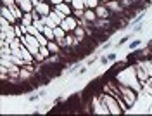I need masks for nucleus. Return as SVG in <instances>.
<instances>
[{
  "label": "nucleus",
  "mask_w": 152,
  "mask_h": 116,
  "mask_svg": "<svg viewBox=\"0 0 152 116\" xmlns=\"http://www.w3.org/2000/svg\"><path fill=\"white\" fill-rule=\"evenodd\" d=\"M118 80H119V83L135 88L137 92L140 90V85L137 83V76H135V69L133 68H126L124 71H121V73L118 75Z\"/></svg>",
  "instance_id": "nucleus-1"
},
{
  "label": "nucleus",
  "mask_w": 152,
  "mask_h": 116,
  "mask_svg": "<svg viewBox=\"0 0 152 116\" xmlns=\"http://www.w3.org/2000/svg\"><path fill=\"white\" fill-rule=\"evenodd\" d=\"M21 40H23V43L29 48V52H31L35 57L37 59H43L42 56H40V47H42V45H40V42H38V38L35 37V35H29L28 33L26 37H23Z\"/></svg>",
  "instance_id": "nucleus-2"
},
{
  "label": "nucleus",
  "mask_w": 152,
  "mask_h": 116,
  "mask_svg": "<svg viewBox=\"0 0 152 116\" xmlns=\"http://www.w3.org/2000/svg\"><path fill=\"white\" fill-rule=\"evenodd\" d=\"M104 104L107 106V109H109V113H113V115H119V113H121V109H119V106L116 104V101H114L113 97L104 95Z\"/></svg>",
  "instance_id": "nucleus-3"
},
{
  "label": "nucleus",
  "mask_w": 152,
  "mask_h": 116,
  "mask_svg": "<svg viewBox=\"0 0 152 116\" xmlns=\"http://www.w3.org/2000/svg\"><path fill=\"white\" fill-rule=\"evenodd\" d=\"M33 5H35V10H37L38 14H42V16H48L50 14V9H48L47 4H43L40 0H33Z\"/></svg>",
  "instance_id": "nucleus-4"
},
{
  "label": "nucleus",
  "mask_w": 152,
  "mask_h": 116,
  "mask_svg": "<svg viewBox=\"0 0 152 116\" xmlns=\"http://www.w3.org/2000/svg\"><path fill=\"white\" fill-rule=\"evenodd\" d=\"M61 28L64 29V31H73L76 28V21L73 18H66V19H62V23H61Z\"/></svg>",
  "instance_id": "nucleus-5"
},
{
  "label": "nucleus",
  "mask_w": 152,
  "mask_h": 116,
  "mask_svg": "<svg viewBox=\"0 0 152 116\" xmlns=\"http://www.w3.org/2000/svg\"><path fill=\"white\" fill-rule=\"evenodd\" d=\"M16 2H18V5L24 10V12H31V9L35 7V5H33V0H16Z\"/></svg>",
  "instance_id": "nucleus-6"
},
{
  "label": "nucleus",
  "mask_w": 152,
  "mask_h": 116,
  "mask_svg": "<svg viewBox=\"0 0 152 116\" xmlns=\"http://www.w3.org/2000/svg\"><path fill=\"white\" fill-rule=\"evenodd\" d=\"M2 16H4V18H5V19H9L10 23H14V21H16V16H14V12H12V9H7V5H4V7H2Z\"/></svg>",
  "instance_id": "nucleus-7"
},
{
  "label": "nucleus",
  "mask_w": 152,
  "mask_h": 116,
  "mask_svg": "<svg viewBox=\"0 0 152 116\" xmlns=\"http://www.w3.org/2000/svg\"><path fill=\"white\" fill-rule=\"evenodd\" d=\"M56 10L59 12V14H61V16H62V18L69 14V7H67L64 2H62V4H59V5H56Z\"/></svg>",
  "instance_id": "nucleus-8"
},
{
  "label": "nucleus",
  "mask_w": 152,
  "mask_h": 116,
  "mask_svg": "<svg viewBox=\"0 0 152 116\" xmlns=\"http://www.w3.org/2000/svg\"><path fill=\"white\" fill-rule=\"evenodd\" d=\"M48 18L56 23V26H61V23H62V19H64L59 12H50V14H48Z\"/></svg>",
  "instance_id": "nucleus-9"
},
{
  "label": "nucleus",
  "mask_w": 152,
  "mask_h": 116,
  "mask_svg": "<svg viewBox=\"0 0 152 116\" xmlns=\"http://www.w3.org/2000/svg\"><path fill=\"white\" fill-rule=\"evenodd\" d=\"M42 33H43V35H45V37H47L48 40H54V38H56V33H54V28H50V26H45Z\"/></svg>",
  "instance_id": "nucleus-10"
},
{
  "label": "nucleus",
  "mask_w": 152,
  "mask_h": 116,
  "mask_svg": "<svg viewBox=\"0 0 152 116\" xmlns=\"http://www.w3.org/2000/svg\"><path fill=\"white\" fill-rule=\"evenodd\" d=\"M95 113H99V115H107V113H109V109H107L105 104H104V106H100V104L95 101Z\"/></svg>",
  "instance_id": "nucleus-11"
},
{
  "label": "nucleus",
  "mask_w": 152,
  "mask_h": 116,
  "mask_svg": "<svg viewBox=\"0 0 152 116\" xmlns=\"http://www.w3.org/2000/svg\"><path fill=\"white\" fill-rule=\"evenodd\" d=\"M33 23H35L33 14H24V16H23V24H24V26H31Z\"/></svg>",
  "instance_id": "nucleus-12"
},
{
  "label": "nucleus",
  "mask_w": 152,
  "mask_h": 116,
  "mask_svg": "<svg viewBox=\"0 0 152 116\" xmlns=\"http://www.w3.org/2000/svg\"><path fill=\"white\" fill-rule=\"evenodd\" d=\"M85 5H86V0H73V7L76 10H83Z\"/></svg>",
  "instance_id": "nucleus-13"
},
{
  "label": "nucleus",
  "mask_w": 152,
  "mask_h": 116,
  "mask_svg": "<svg viewBox=\"0 0 152 116\" xmlns=\"http://www.w3.org/2000/svg\"><path fill=\"white\" fill-rule=\"evenodd\" d=\"M54 33H56V38L59 40V42L64 38V29L61 28V26H56V28H54Z\"/></svg>",
  "instance_id": "nucleus-14"
},
{
  "label": "nucleus",
  "mask_w": 152,
  "mask_h": 116,
  "mask_svg": "<svg viewBox=\"0 0 152 116\" xmlns=\"http://www.w3.org/2000/svg\"><path fill=\"white\" fill-rule=\"evenodd\" d=\"M9 23H10L9 19H5V18L2 16V19H0V29H2V31H5V29H9V28H10V26H9Z\"/></svg>",
  "instance_id": "nucleus-15"
},
{
  "label": "nucleus",
  "mask_w": 152,
  "mask_h": 116,
  "mask_svg": "<svg viewBox=\"0 0 152 116\" xmlns=\"http://www.w3.org/2000/svg\"><path fill=\"white\" fill-rule=\"evenodd\" d=\"M48 54H50V48H48L47 45H42V47H40V56H42V57H47Z\"/></svg>",
  "instance_id": "nucleus-16"
},
{
  "label": "nucleus",
  "mask_w": 152,
  "mask_h": 116,
  "mask_svg": "<svg viewBox=\"0 0 152 116\" xmlns=\"http://www.w3.org/2000/svg\"><path fill=\"white\" fill-rule=\"evenodd\" d=\"M143 69H145L147 76H152V64L151 62H143Z\"/></svg>",
  "instance_id": "nucleus-17"
},
{
  "label": "nucleus",
  "mask_w": 152,
  "mask_h": 116,
  "mask_svg": "<svg viewBox=\"0 0 152 116\" xmlns=\"http://www.w3.org/2000/svg\"><path fill=\"white\" fill-rule=\"evenodd\" d=\"M10 9H12V12H14V16H16V19H18V18H23V14H21V7H14V5H12V7H10Z\"/></svg>",
  "instance_id": "nucleus-18"
},
{
  "label": "nucleus",
  "mask_w": 152,
  "mask_h": 116,
  "mask_svg": "<svg viewBox=\"0 0 152 116\" xmlns=\"http://www.w3.org/2000/svg\"><path fill=\"white\" fill-rule=\"evenodd\" d=\"M38 31H40V29H38L37 26H35V24L28 26V33H29V35H35V37H37V33H38Z\"/></svg>",
  "instance_id": "nucleus-19"
},
{
  "label": "nucleus",
  "mask_w": 152,
  "mask_h": 116,
  "mask_svg": "<svg viewBox=\"0 0 152 116\" xmlns=\"http://www.w3.org/2000/svg\"><path fill=\"white\" fill-rule=\"evenodd\" d=\"M97 4H99L97 0H86V5H88L90 9H95V7H97Z\"/></svg>",
  "instance_id": "nucleus-20"
},
{
  "label": "nucleus",
  "mask_w": 152,
  "mask_h": 116,
  "mask_svg": "<svg viewBox=\"0 0 152 116\" xmlns=\"http://www.w3.org/2000/svg\"><path fill=\"white\" fill-rule=\"evenodd\" d=\"M85 18H86V19H90V21H94L95 19V14L92 12V10H86V12H85Z\"/></svg>",
  "instance_id": "nucleus-21"
},
{
  "label": "nucleus",
  "mask_w": 152,
  "mask_h": 116,
  "mask_svg": "<svg viewBox=\"0 0 152 116\" xmlns=\"http://www.w3.org/2000/svg\"><path fill=\"white\" fill-rule=\"evenodd\" d=\"M48 48H50V50H52V52H57V50H59V47H57L56 43H54V42H48V45H47Z\"/></svg>",
  "instance_id": "nucleus-22"
},
{
  "label": "nucleus",
  "mask_w": 152,
  "mask_h": 116,
  "mask_svg": "<svg viewBox=\"0 0 152 116\" xmlns=\"http://www.w3.org/2000/svg\"><path fill=\"white\" fill-rule=\"evenodd\" d=\"M97 14H99L100 18H105V16H107V10H105V9H102V7H100V9H97Z\"/></svg>",
  "instance_id": "nucleus-23"
},
{
  "label": "nucleus",
  "mask_w": 152,
  "mask_h": 116,
  "mask_svg": "<svg viewBox=\"0 0 152 116\" xmlns=\"http://www.w3.org/2000/svg\"><path fill=\"white\" fill-rule=\"evenodd\" d=\"M2 64H5V66H7V61H5V57H2ZM9 69H10V71H16V66H14V64H9Z\"/></svg>",
  "instance_id": "nucleus-24"
},
{
  "label": "nucleus",
  "mask_w": 152,
  "mask_h": 116,
  "mask_svg": "<svg viewBox=\"0 0 152 116\" xmlns=\"http://www.w3.org/2000/svg\"><path fill=\"white\" fill-rule=\"evenodd\" d=\"M4 4L9 5V7H12V5H14V0H4Z\"/></svg>",
  "instance_id": "nucleus-25"
},
{
  "label": "nucleus",
  "mask_w": 152,
  "mask_h": 116,
  "mask_svg": "<svg viewBox=\"0 0 152 116\" xmlns=\"http://www.w3.org/2000/svg\"><path fill=\"white\" fill-rule=\"evenodd\" d=\"M50 2H52V4H54V5H59V4H62V2H64V0H50Z\"/></svg>",
  "instance_id": "nucleus-26"
},
{
  "label": "nucleus",
  "mask_w": 152,
  "mask_h": 116,
  "mask_svg": "<svg viewBox=\"0 0 152 116\" xmlns=\"http://www.w3.org/2000/svg\"><path fill=\"white\" fill-rule=\"evenodd\" d=\"M64 2H73V0H64Z\"/></svg>",
  "instance_id": "nucleus-27"
},
{
  "label": "nucleus",
  "mask_w": 152,
  "mask_h": 116,
  "mask_svg": "<svg viewBox=\"0 0 152 116\" xmlns=\"http://www.w3.org/2000/svg\"><path fill=\"white\" fill-rule=\"evenodd\" d=\"M104 2H109V0H104Z\"/></svg>",
  "instance_id": "nucleus-28"
}]
</instances>
